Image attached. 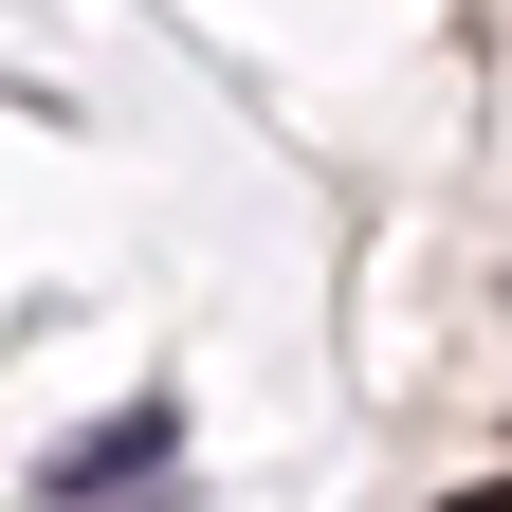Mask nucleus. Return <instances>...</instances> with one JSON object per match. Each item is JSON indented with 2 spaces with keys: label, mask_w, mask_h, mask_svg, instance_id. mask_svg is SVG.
<instances>
[{
  "label": "nucleus",
  "mask_w": 512,
  "mask_h": 512,
  "mask_svg": "<svg viewBox=\"0 0 512 512\" xmlns=\"http://www.w3.org/2000/svg\"><path fill=\"white\" fill-rule=\"evenodd\" d=\"M458 512H512V476H494V494H458Z\"/></svg>",
  "instance_id": "f257e3e1"
}]
</instances>
